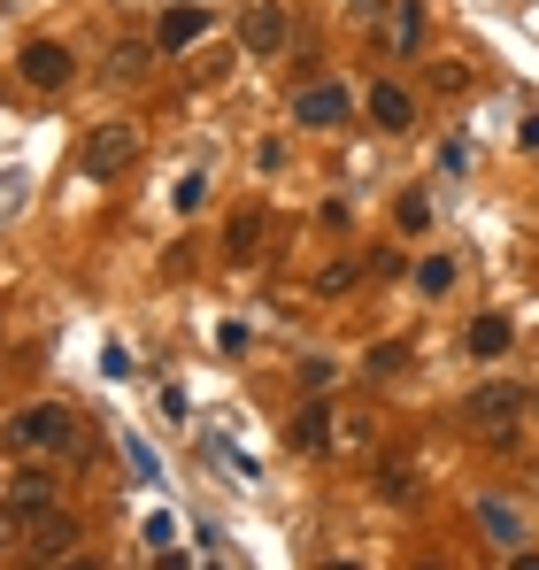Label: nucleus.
I'll return each mask as SVG.
<instances>
[{"mask_svg": "<svg viewBox=\"0 0 539 570\" xmlns=\"http://www.w3.org/2000/svg\"><path fill=\"white\" fill-rule=\"evenodd\" d=\"M255 239H263V216L239 208V216H232V255H255Z\"/></svg>", "mask_w": 539, "mask_h": 570, "instance_id": "nucleus-17", "label": "nucleus"}, {"mask_svg": "<svg viewBox=\"0 0 539 570\" xmlns=\"http://www.w3.org/2000/svg\"><path fill=\"white\" fill-rule=\"evenodd\" d=\"M509 340H517V324H509V316H493V308H486V316H470V355H478V363H501V355H509Z\"/></svg>", "mask_w": 539, "mask_h": 570, "instance_id": "nucleus-9", "label": "nucleus"}, {"mask_svg": "<svg viewBox=\"0 0 539 570\" xmlns=\"http://www.w3.org/2000/svg\"><path fill=\"white\" fill-rule=\"evenodd\" d=\"M293 124H308V131H332V124H347V94H340V86H308V94L293 100Z\"/></svg>", "mask_w": 539, "mask_h": 570, "instance_id": "nucleus-8", "label": "nucleus"}, {"mask_svg": "<svg viewBox=\"0 0 539 570\" xmlns=\"http://www.w3.org/2000/svg\"><path fill=\"white\" fill-rule=\"evenodd\" d=\"M401 224H409V232H424V224H432V200H424V193H409V200H401Z\"/></svg>", "mask_w": 539, "mask_h": 570, "instance_id": "nucleus-20", "label": "nucleus"}, {"mask_svg": "<svg viewBox=\"0 0 539 570\" xmlns=\"http://www.w3.org/2000/svg\"><path fill=\"white\" fill-rule=\"evenodd\" d=\"M370 485H378L385 501H416V463H409V455H385V463L370 471Z\"/></svg>", "mask_w": 539, "mask_h": 570, "instance_id": "nucleus-12", "label": "nucleus"}, {"mask_svg": "<svg viewBox=\"0 0 539 570\" xmlns=\"http://www.w3.org/2000/svg\"><path fill=\"white\" fill-rule=\"evenodd\" d=\"M362 108H370V124H378V131H393V139H401V131H416V100H409V86H393V78H378Z\"/></svg>", "mask_w": 539, "mask_h": 570, "instance_id": "nucleus-7", "label": "nucleus"}, {"mask_svg": "<svg viewBox=\"0 0 539 570\" xmlns=\"http://www.w3.org/2000/svg\"><path fill=\"white\" fill-rule=\"evenodd\" d=\"M478 517H486V532H493V540H509V548L525 540V524H517V509H509V501H486Z\"/></svg>", "mask_w": 539, "mask_h": 570, "instance_id": "nucleus-15", "label": "nucleus"}, {"mask_svg": "<svg viewBox=\"0 0 539 570\" xmlns=\"http://www.w3.org/2000/svg\"><path fill=\"white\" fill-rule=\"evenodd\" d=\"M208 31V8H163V31H155V47L163 55H178V47H193Z\"/></svg>", "mask_w": 539, "mask_h": 570, "instance_id": "nucleus-11", "label": "nucleus"}, {"mask_svg": "<svg viewBox=\"0 0 539 570\" xmlns=\"http://www.w3.org/2000/svg\"><path fill=\"white\" fill-rule=\"evenodd\" d=\"M332 570H355V563H332Z\"/></svg>", "mask_w": 539, "mask_h": 570, "instance_id": "nucleus-26", "label": "nucleus"}, {"mask_svg": "<svg viewBox=\"0 0 539 570\" xmlns=\"http://www.w3.org/2000/svg\"><path fill=\"white\" fill-rule=\"evenodd\" d=\"M509 570H539V556H532V548H517V556H509Z\"/></svg>", "mask_w": 539, "mask_h": 570, "instance_id": "nucleus-23", "label": "nucleus"}, {"mask_svg": "<svg viewBox=\"0 0 539 570\" xmlns=\"http://www.w3.org/2000/svg\"><path fill=\"white\" fill-rule=\"evenodd\" d=\"M355 285V263H332V271H316V293H347Z\"/></svg>", "mask_w": 539, "mask_h": 570, "instance_id": "nucleus-19", "label": "nucleus"}, {"mask_svg": "<svg viewBox=\"0 0 539 570\" xmlns=\"http://www.w3.org/2000/svg\"><path fill=\"white\" fill-rule=\"evenodd\" d=\"M55 570H100V563H92V556H78V563H55Z\"/></svg>", "mask_w": 539, "mask_h": 570, "instance_id": "nucleus-24", "label": "nucleus"}, {"mask_svg": "<svg viewBox=\"0 0 539 570\" xmlns=\"http://www.w3.org/2000/svg\"><path fill=\"white\" fill-rule=\"evenodd\" d=\"M70 548H78V524H70L62 509L23 517V563H55V556H70Z\"/></svg>", "mask_w": 539, "mask_h": 570, "instance_id": "nucleus-6", "label": "nucleus"}, {"mask_svg": "<svg viewBox=\"0 0 539 570\" xmlns=\"http://www.w3.org/2000/svg\"><path fill=\"white\" fill-rule=\"evenodd\" d=\"M301 385H308V393H324V385H332V363H324V355H316V363H301Z\"/></svg>", "mask_w": 539, "mask_h": 570, "instance_id": "nucleus-22", "label": "nucleus"}, {"mask_svg": "<svg viewBox=\"0 0 539 570\" xmlns=\"http://www.w3.org/2000/svg\"><path fill=\"white\" fill-rule=\"evenodd\" d=\"M131 163H139V131H131V124H92L86 147H78V170H86L92 186H100V178H124Z\"/></svg>", "mask_w": 539, "mask_h": 570, "instance_id": "nucleus-2", "label": "nucleus"}, {"mask_svg": "<svg viewBox=\"0 0 539 570\" xmlns=\"http://www.w3.org/2000/svg\"><path fill=\"white\" fill-rule=\"evenodd\" d=\"M147 62H155V47H139V39H116V55H108V78H116V86H131V78H147Z\"/></svg>", "mask_w": 539, "mask_h": 570, "instance_id": "nucleus-14", "label": "nucleus"}, {"mask_svg": "<svg viewBox=\"0 0 539 570\" xmlns=\"http://www.w3.org/2000/svg\"><path fill=\"white\" fill-rule=\"evenodd\" d=\"M0 556H23V509L0 501Z\"/></svg>", "mask_w": 539, "mask_h": 570, "instance_id": "nucleus-18", "label": "nucleus"}, {"mask_svg": "<svg viewBox=\"0 0 539 570\" xmlns=\"http://www.w3.org/2000/svg\"><path fill=\"white\" fill-rule=\"evenodd\" d=\"M8 448L16 455H39V463H86L92 440H86V416L70 401H31L8 416Z\"/></svg>", "mask_w": 539, "mask_h": 570, "instance_id": "nucleus-1", "label": "nucleus"}, {"mask_svg": "<svg viewBox=\"0 0 539 570\" xmlns=\"http://www.w3.org/2000/svg\"><path fill=\"white\" fill-rule=\"evenodd\" d=\"M285 0H247V16H239V47L255 55V62H270V55H285Z\"/></svg>", "mask_w": 539, "mask_h": 570, "instance_id": "nucleus-5", "label": "nucleus"}, {"mask_svg": "<svg viewBox=\"0 0 539 570\" xmlns=\"http://www.w3.org/2000/svg\"><path fill=\"white\" fill-rule=\"evenodd\" d=\"M16 78H23L31 94H62V86L78 78V55H70L62 39H23V55H16Z\"/></svg>", "mask_w": 539, "mask_h": 570, "instance_id": "nucleus-3", "label": "nucleus"}, {"mask_svg": "<svg viewBox=\"0 0 539 570\" xmlns=\"http://www.w3.org/2000/svg\"><path fill=\"white\" fill-rule=\"evenodd\" d=\"M285 440H293V448H301V455H324V448H332V416H324V409H301V416H293V432H285Z\"/></svg>", "mask_w": 539, "mask_h": 570, "instance_id": "nucleus-13", "label": "nucleus"}, {"mask_svg": "<svg viewBox=\"0 0 539 570\" xmlns=\"http://www.w3.org/2000/svg\"><path fill=\"white\" fill-rule=\"evenodd\" d=\"M416 285H424V293H448L454 285V255H424V263H416Z\"/></svg>", "mask_w": 539, "mask_h": 570, "instance_id": "nucleus-16", "label": "nucleus"}, {"mask_svg": "<svg viewBox=\"0 0 539 570\" xmlns=\"http://www.w3.org/2000/svg\"><path fill=\"white\" fill-rule=\"evenodd\" d=\"M462 416H470L486 440L509 448V440H517V416H525V393H517V385H478V393L462 401Z\"/></svg>", "mask_w": 539, "mask_h": 570, "instance_id": "nucleus-4", "label": "nucleus"}, {"mask_svg": "<svg viewBox=\"0 0 539 570\" xmlns=\"http://www.w3.org/2000/svg\"><path fill=\"white\" fill-rule=\"evenodd\" d=\"M0 501H16L23 517H39V509H55V478L47 471H16L8 485H0Z\"/></svg>", "mask_w": 539, "mask_h": 570, "instance_id": "nucleus-10", "label": "nucleus"}, {"mask_svg": "<svg viewBox=\"0 0 539 570\" xmlns=\"http://www.w3.org/2000/svg\"><path fill=\"white\" fill-rule=\"evenodd\" d=\"M416 570H448V563H416Z\"/></svg>", "mask_w": 539, "mask_h": 570, "instance_id": "nucleus-25", "label": "nucleus"}, {"mask_svg": "<svg viewBox=\"0 0 539 570\" xmlns=\"http://www.w3.org/2000/svg\"><path fill=\"white\" fill-rule=\"evenodd\" d=\"M200 200H208V178H200V170H185V178H178V208H200Z\"/></svg>", "mask_w": 539, "mask_h": 570, "instance_id": "nucleus-21", "label": "nucleus"}]
</instances>
